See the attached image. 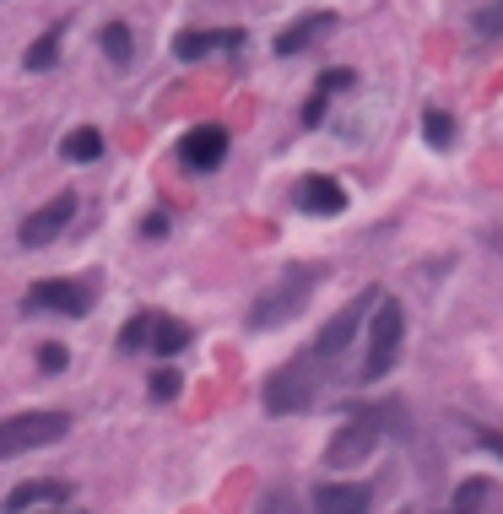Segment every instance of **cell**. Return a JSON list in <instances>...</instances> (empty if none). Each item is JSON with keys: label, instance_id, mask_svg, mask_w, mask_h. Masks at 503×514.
Listing matches in <instances>:
<instances>
[{"label": "cell", "instance_id": "obj_1", "mask_svg": "<svg viewBox=\"0 0 503 514\" xmlns=\"http://www.w3.org/2000/svg\"><path fill=\"white\" fill-rule=\"evenodd\" d=\"M325 282V266L314 260V266H287L282 282L266 287V293L255 298V309H249V331H276V325L298 320L303 309H309L314 287Z\"/></svg>", "mask_w": 503, "mask_h": 514}, {"label": "cell", "instance_id": "obj_2", "mask_svg": "<svg viewBox=\"0 0 503 514\" xmlns=\"http://www.w3.org/2000/svg\"><path fill=\"white\" fill-rule=\"evenodd\" d=\"M385 428H390V406H363V412H352L347 428H336V439L325 444V466H330V471L363 466V460L379 450Z\"/></svg>", "mask_w": 503, "mask_h": 514}, {"label": "cell", "instance_id": "obj_3", "mask_svg": "<svg viewBox=\"0 0 503 514\" xmlns=\"http://www.w3.org/2000/svg\"><path fill=\"white\" fill-rule=\"evenodd\" d=\"M320 363L314 358H293L282 363L276 374H266V385H260V406H266L271 417H293L303 406H314V395H320Z\"/></svg>", "mask_w": 503, "mask_h": 514}, {"label": "cell", "instance_id": "obj_4", "mask_svg": "<svg viewBox=\"0 0 503 514\" xmlns=\"http://www.w3.org/2000/svg\"><path fill=\"white\" fill-rule=\"evenodd\" d=\"M401 341H406V309L401 298H379L374 303V320H368V358H363V374L357 379H385L395 358H401Z\"/></svg>", "mask_w": 503, "mask_h": 514}, {"label": "cell", "instance_id": "obj_5", "mask_svg": "<svg viewBox=\"0 0 503 514\" xmlns=\"http://www.w3.org/2000/svg\"><path fill=\"white\" fill-rule=\"evenodd\" d=\"M65 433H71V417H65V412H17V417L0 423V460L44 450V444L65 439Z\"/></svg>", "mask_w": 503, "mask_h": 514}, {"label": "cell", "instance_id": "obj_6", "mask_svg": "<svg viewBox=\"0 0 503 514\" xmlns=\"http://www.w3.org/2000/svg\"><path fill=\"white\" fill-rule=\"evenodd\" d=\"M92 303H98V287L71 282V276H49V282H33L22 293V309L28 314H71V320H82Z\"/></svg>", "mask_w": 503, "mask_h": 514}, {"label": "cell", "instance_id": "obj_7", "mask_svg": "<svg viewBox=\"0 0 503 514\" xmlns=\"http://www.w3.org/2000/svg\"><path fill=\"white\" fill-rule=\"evenodd\" d=\"M374 303H379V293L368 287V293H357V298H352L341 314H330V320H325V331L314 336L309 358H314V363H330V358H341V352H347V341H352L357 331H363V314L374 309Z\"/></svg>", "mask_w": 503, "mask_h": 514}, {"label": "cell", "instance_id": "obj_8", "mask_svg": "<svg viewBox=\"0 0 503 514\" xmlns=\"http://www.w3.org/2000/svg\"><path fill=\"white\" fill-rule=\"evenodd\" d=\"M174 157L190 168V174H211V168H222V157H228V130L222 125H190L179 136Z\"/></svg>", "mask_w": 503, "mask_h": 514}, {"label": "cell", "instance_id": "obj_9", "mask_svg": "<svg viewBox=\"0 0 503 514\" xmlns=\"http://www.w3.org/2000/svg\"><path fill=\"white\" fill-rule=\"evenodd\" d=\"M71 217H76V195H55V201H44L33 217H22V228H17L22 249H44V244H55Z\"/></svg>", "mask_w": 503, "mask_h": 514}, {"label": "cell", "instance_id": "obj_10", "mask_svg": "<svg viewBox=\"0 0 503 514\" xmlns=\"http://www.w3.org/2000/svg\"><path fill=\"white\" fill-rule=\"evenodd\" d=\"M293 195H298V212H309V217H336V212H347V190H341L330 174H303Z\"/></svg>", "mask_w": 503, "mask_h": 514}, {"label": "cell", "instance_id": "obj_11", "mask_svg": "<svg viewBox=\"0 0 503 514\" xmlns=\"http://www.w3.org/2000/svg\"><path fill=\"white\" fill-rule=\"evenodd\" d=\"M374 493L363 482H320L314 487V514H368Z\"/></svg>", "mask_w": 503, "mask_h": 514}, {"label": "cell", "instance_id": "obj_12", "mask_svg": "<svg viewBox=\"0 0 503 514\" xmlns=\"http://www.w3.org/2000/svg\"><path fill=\"white\" fill-rule=\"evenodd\" d=\"M65 493H71L65 482H55V477H33V482H17V487H11L0 509H6V514H33L38 504H60Z\"/></svg>", "mask_w": 503, "mask_h": 514}, {"label": "cell", "instance_id": "obj_13", "mask_svg": "<svg viewBox=\"0 0 503 514\" xmlns=\"http://www.w3.org/2000/svg\"><path fill=\"white\" fill-rule=\"evenodd\" d=\"M330 28H336V17H330V11H320V17H303V22H293L287 33H276V55H298V49L320 44Z\"/></svg>", "mask_w": 503, "mask_h": 514}, {"label": "cell", "instance_id": "obj_14", "mask_svg": "<svg viewBox=\"0 0 503 514\" xmlns=\"http://www.w3.org/2000/svg\"><path fill=\"white\" fill-rule=\"evenodd\" d=\"M217 44H238V33H217V28H206V33H174V60H206Z\"/></svg>", "mask_w": 503, "mask_h": 514}, {"label": "cell", "instance_id": "obj_15", "mask_svg": "<svg viewBox=\"0 0 503 514\" xmlns=\"http://www.w3.org/2000/svg\"><path fill=\"white\" fill-rule=\"evenodd\" d=\"M60 157H71V163H98V157H103V130L76 125L71 136L60 141Z\"/></svg>", "mask_w": 503, "mask_h": 514}, {"label": "cell", "instance_id": "obj_16", "mask_svg": "<svg viewBox=\"0 0 503 514\" xmlns=\"http://www.w3.org/2000/svg\"><path fill=\"white\" fill-rule=\"evenodd\" d=\"M98 44H103V55H109L114 65H130V60H136V38H130L125 22H103V28H98Z\"/></svg>", "mask_w": 503, "mask_h": 514}, {"label": "cell", "instance_id": "obj_17", "mask_svg": "<svg viewBox=\"0 0 503 514\" xmlns=\"http://www.w3.org/2000/svg\"><path fill=\"white\" fill-rule=\"evenodd\" d=\"M190 347V325L179 320H152V352H163V358H174V352Z\"/></svg>", "mask_w": 503, "mask_h": 514}, {"label": "cell", "instance_id": "obj_18", "mask_svg": "<svg viewBox=\"0 0 503 514\" xmlns=\"http://www.w3.org/2000/svg\"><path fill=\"white\" fill-rule=\"evenodd\" d=\"M60 28H49L44 38H33L28 44V55H22V65H28V71H55V60H60Z\"/></svg>", "mask_w": 503, "mask_h": 514}, {"label": "cell", "instance_id": "obj_19", "mask_svg": "<svg viewBox=\"0 0 503 514\" xmlns=\"http://www.w3.org/2000/svg\"><path fill=\"white\" fill-rule=\"evenodd\" d=\"M422 141H428V147H455V120H449L444 109H428L422 114Z\"/></svg>", "mask_w": 503, "mask_h": 514}, {"label": "cell", "instance_id": "obj_20", "mask_svg": "<svg viewBox=\"0 0 503 514\" xmlns=\"http://www.w3.org/2000/svg\"><path fill=\"white\" fill-rule=\"evenodd\" d=\"M141 347H152V314H136L119 331V352H141Z\"/></svg>", "mask_w": 503, "mask_h": 514}, {"label": "cell", "instance_id": "obj_21", "mask_svg": "<svg viewBox=\"0 0 503 514\" xmlns=\"http://www.w3.org/2000/svg\"><path fill=\"white\" fill-rule=\"evenodd\" d=\"M147 390H152V401H174V395L184 390V374H179V368H157Z\"/></svg>", "mask_w": 503, "mask_h": 514}, {"label": "cell", "instance_id": "obj_22", "mask_svg": "<svg viewBox=\"0 0 503 514\" xmlns=\"http://www.w3.org/2000/svg\"><path fill=\"white\" fill-rule=\"evenodd\" d=\"M65 363H71V352H65L60 341H44V347H38V368H44V374H60Z\"/></svg>", "mask_w": 503, "mask_h": 514}, {"label": "cell", "instance_id": "obj_23", "mask_svg": "<svg viewBox=\"0 0 503 514\" xmlns=\"http://www.w3.org/2000/svg\"><path fill=\"white\" fill-rule=\"evenodd\" d=\"M476 33H482V38H498V33H503V0H498V6H482V11H476Z\"/></svg>", "mask_w": 503, "mask_h": 514}, {"label": "cell", "instance_id": "obj_24", "mask_svg": "<svg viewBox=\"0 0 503 514\" xmlns=\"http://www.w3.org/2000/svg\"><path fill=\"white\" fill-rule=\"evenodd\" d=\"M460 433H466L471 444H487V450L503 460V433H493V428H471V423H460Z\"/></svg>", "mask_w": 503, "mask_h": 514}, {"label": "cell", "instance_id": "obj_25", "mask_svg": "<svg viewBox=\"0 0 503 514\" xmlns=\"http://www.w3.org/2000/svg\"><path fill=\"white\" fill-rule=\"evenodd\" d=\"M352 87H357V76H352V71H341V65L320 76V92H325V98H330V92H352Z\"/></svg>", "mask_w": 503, "mask_h": 514}, {"label": "cell", "instance_id": "obj_26", "mask_svg": "<svg viewBox=\"0 0 503 514\" xmlns=\"http://www.w3.org/2000/svg\"><path fill=\"white\" fill-rule=\"evenodd\" d=\"M314 125H325V92H314V98L303 103V130H314Z\"/></svg>", "mask_w": 503, "mask_h": 514}, {"label": "cell", "instance_id": "obj_27", "mask_svg": "<svg viewBox=\"0 0 503 514\" xmlns=\"http://www.w3.org/2000/svg\"><path fill=\"white\" fill-rule=\"evenodd\" d=\"M260 514H303V509H298L287 493H266V504H260Z\"/></svg>", "mask_w": 503, "mask_h": 514}, {"label": "cell", "instance_id": "obj_28", "mask_svg": "<svg viewBox=\"0 0 503 514\" xmlns=\"http://www.w3.org/2000/svg\"><path fill=\"white\" fill-rule=\"evenodd\" d=\"M141 228H147V233H152V239H157V233H168V217H163V212H152L147 222H141Z\"/></svg>", "mask_w": 503, "mask_h": 514}, {"label": "cell", "instance_id": "obj_29", "mask_svg": "<svg viewBox=\"0 0 503 514\" xmlns=\"http://www.w3.org/2000/svg\"><path fill=\"white\" fill-rule=\"evenodd\" d=\"M498 249H503V239H498Z\"/></svg>", "mask_w": 503, "mask_h": 514}, {"label": "cell", "instance_id": "obj_30", "mask_svg": "<svg viewBox=\"0 0 503 514\" xmlns=\"http://www.w3.org/2000/svg\"><path fill=\"white\" fill-rule=\"evenodd\" d=\"M449 514H455V509H449Z\"/></svg>", "mask_w": 503, "mask_h": 514}]
</instances>
